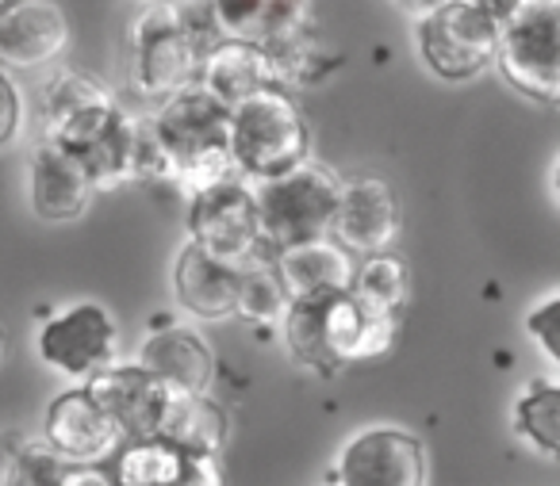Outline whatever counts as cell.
Masks as SVG:
<instances>
[{
	"label": "cell",
	"instance_id": "1",
	"mask_svg": "<svg viewBox=\"0 0 560 486\" xmlns=\"http://www.w3.org/2000/svg\"><path fill=\"white\" fill-rule=\"evenodd\" d=\"M226 116L231 108L196 81L162 96L158 108L142 119L139 180H154L192 195L215 180L238 177L226 154Z\"/></svg>",
	"mask_w": 560,
	"mask_h": 486
},
{
	"label": "cell",
	"instance_id": "2",
	"mask_svg": "<svg viewBox=\"0 0 560 486\" xmlns=\"http://www.w3.org/2000/svg\"><path fill=\"white\" fill-rule=\"evenodd\" d=\"M277 325L284 330L292 360L319 376H335L350 364H365L388 353L399 330V315L369 307L346 287V292L292 299Z\"/></svg>",
	"mask_w": 560,
	"mask_h": 486
},
{
	"label": "cell",
	"instance_id": "3",
	"mask_svg": "<svg viewBox=\"0 0 560 486\" xmlns=\"http://www.w3.org/2000/svg\"><path fill=\"white\" fill-rule=\"evenodd\" d=\"M226 154L242 180H261L312 157V127L296 96L284 85H269L246 96L226 116Z\"/></svg>",
	"mask_w": 560,
	"mask_h": 486
},
{
	"label": "cell",
	"instance_id": "4",
	"mask_svg": "<svg viewBox=\"0 0 560 486\" xmlns=\"http://www.w3.org/2000/svg\"><path fill=\"white\" fill-rule=\"evenodd\" d=\"M249 188H254L261 246L269 253H277V249L330 234L342 177L323 162H315V157H304V162L272 173V177L249 180Z\"/></svg>",
	"mask_w": 560,
	"mask_h": 486
},
{
	"label": "cell",
	"instance_id": "5",
	"mask_svg": "<svg viewBox=\"0 0 560 486\" xmlns=\"http://www.w3.org/2000/svg\"><path fill=\"white\" fill-rule=\"evenodd\" d=\"M514 93L557 108L560 104V0H526L518 12L499 20L495 58Z\"/></svg>",
	"mask_w": 560,
	"mask_h": 486
},
{
	"label": "cell",
	"instance_id": "6",
	"mask_svg": "<svg viewBox=\"0 0 560 486\" xmlns=\"http://www.w3.org/2000/svg\"><path fill=\"white\" fill-rule=\"evenodd\" d=\"M211 39H200L185 20V9H165V4H142V12L127 27V47H131V73L135 88L147 100L177 93L192 85L200 70V55Z\"/></svg>",
	"mask_w": 560,
	"mask_h": 486
},
{
	"label": "cell",
	"instance_id": "7",
	"mask_svg": "<svg viewBox=\"0 0 560 486\" xmlns=\"http://www.w3.org/2000/svg\"><path fill=\"white\" fill-rule=\"evenodd\" d=\"M499 20L476 0H445L419 16V55L442 81H472L495 58Z\"/></svg>",
	"mask_w": 560,
	"mask_h": 486
},
{
	"label": "cell",
	"instance_id": "8",
	"mask_svg": "<svg viewBox=\"0 0 560 486\" xmlns=\"http://www.w3.org/2000/svg\"><path fill=\"white\" fill-rule=\"evenodd\" d=\"M35 353L50 371L85 383L89 376L119 360V325L104 303H70L39 322Z\"/></svg>",
	"mask_w": 560,
	"mask_h": 486
},
{
	"label": "cell",
	"instance_id": "9",
	"mask_svg": "<svg viewBox=\"0 0 560 486\" xmlns=\"http://www.w3.org/2000/svg\"><path fill=\"white\" fill-rule=\"evenodd\" d=\"M430 478L427 444L399 425H365L330 463L327 483L338 486H422Z\"/></svg>",
	"mask_w": 560,
	"mask_h": 486
},
{
	"label": "cell",
	"instance_id": "10",
	"mask_svg": "<svg viewBox=\"0 0 560 486\" xmlns=\"http://www.w3.org/2000/svg\"><path fill=\"white\" fill-rule=\"evenodd\" d=\"M185 200H188L185 211L188 241H196L200 249H208V253L234 264H242L257 249H265L249 180L242 177L215 180V185L200 188V192L185 195Z\"/></svg>",
	"mask_w": 560,
	"mask_h": 486
},
{
	"label": "cell",
	"instance_id": "11",
	"mask_svg": "<svg viewBox=\"0 0 560 486\" xmlns=\"http://www.w3.org/2000/svg\"><path fill=\"white\" fill-rule=\"evenodd\" d=\"M119 104L124 100H119L101 78H93V73H85V70H73V66H62V70L47 81L43 100H39L43 139L70 150V154H78V150L116 116Z\"/></svg>",
	"mask_w": 560,
	"mask_h": 486
},
{
	"label": "cell",
	"instance_id": "12",
	"mask_svg": "<svg viewBox=\"0 0 560 486\" xmlns=\"http://www.w3.org/2000/svg\"><path fill=\"white\" fill-rule=\"evenodd\" d=\"M399 200L388 180L381 177H350L338 188L330 238L342 241L353 257L384 253L399 238Z\"/></svg>",
	"mask_w": 560,
	"mask_h": 486
},
{
	"label": "cell",
	"instance_id": "13",
	"mask_svg": "<svg viewBox=\"0 0 560 486\" xmlns=\"http://www.w3.org/2000/svg\"><path fill=\"white\" fill-rule=\"evenodd\" d=\"M70 50V16L55 0H9L0 9V70L24 73Z\"/></svg>",
	"mask_w": 560,
	"mask_h": 486
},
{
	"label": "cell",
	"instance_id": "14",
	"mask_svg": "<svg viewBox=\"0 0 560 486\" xmlns=\"http://www.w3.org/2000/svg\"><path fill=\"white\" fill-rule=\"evenodd\" d=\"M93 180L89 169L70 154L43 139L27 157V208L39 223H73L93 203Z\"/></svg>",
	"mask_w": 560,
	"mask_h": 486
},
{
	"label": "cell",
	"instance_id": "15",
	"mask_svg": "<svg viewBox=\"0 0 560 486\" xmlns=\"http://www.w3.org/2000/svg\"><path fill=\"white\" fill-rule=\"evenodd\" d=\"M89 394L104 406V414L116 422L119 437H154L158 422L165 410V391L139 360H112L108 368H101L96 376L85 379Z\"/></svg>",
	"mask_w": 560,
	"mask_h": 486
},
{
	"label": "cell",
	"instance_id": "16",
	"mask_svg": "<svg viewBox=\"0 0 560 486\" xmlns=\"http://www.w3.org/2000/svg\"><path fill=\"white\" fill-rule=\"evenodd\" d=\"M43 437L66 455V460H108L119 448V429L101 402L89 394L85 383L58 391L43 414Z\"/></svg>",
	"mask_w": 560,
	"mask_h": 486
},
{
	"label": "cell",
	"instance_id": "17",
	"mask_svg": "<svg viewBox=\"0 0 560 486\" xmlns=\"http://www.w3.org/2000/svg\"><path fill=\"white\" fill-rule=\"evenodd\" d=\"M196 85L208 88L219 104L234 108V104L246 100V96L277 85L269 47L249 43V39H234V35H215L200 55Z\"/></svg>",
	"mask_w": 560,
	"mask_h": 486
},
{
	"label": "cell",
	"instance_id": "18",
	"mask_svg": "<svg viewBox=\"0 0 560 486\" xmlns=\"http://www.w3.org/2000/svg\"><path fill=\"white\" fill-rule=\"evenodd\" d=\"M238 264L208 253L188 241L173 261V299L192 322H226L234 318Z\"/></svg>",
	"mask_w": 560,
	"mask_h": 486
},
{
	"label": "cell",
	"instance_id": "19",
	"mask_svg": "<svg viewBox=\"0 0 560 486\" xmlns=\"http://www.w3.org/2000/svg\"><path fill=\"white\" fill-rule=\"evenodd\" d=\"M135 360L170 394L208 391L211 379H215V356H211L208 341L192 325H180V322L150 330Z\"/></svg>",
	"mask_w": 560,
	"mask_h": 486
},
{
	"label": "cell",
	"instance_id": "20",
	"mask_svg": "<svg viewBox=\"0 0 560 486\" xmlns=\"http://www.w3.org/2000/svg\"><path fill=\"white\" fill-rule=\"evenodd\" d=\"M272 269H277L289 299H304V295L346 292L353 280V269H358V257H353L342 241L323 234V238L277 249V253H272Z\"/></svg>",
	"mask_w": 560,
	"mask_h": 486
},
{
	"label": "cell",
	"instance_id": "21",
	"mask_svg": "<svg viewBox=\"0 0 560 486\" xmlns=\"http://www.w3.org/2000/svg\"><path fill=\"white\" fill-rule=\"evenodd\" d=\"M139 142H142V119L131 116L127 104L78 150V162L89 169L96 192H116V188L139 180Z\"/></svg>",
	"mask_w": 560,
	"mask_h": 486
},
{
	"label": "cell",
	"instance_id": "22",
	"mask_svg": "<svg viewBox=\"0 0 560 486\" xmlns=\"http://www.w3.org/2000/svg\"><path fill=\"white\" fill-rule=\"evenodd\" d=\"M312 20V0H211V24L219 35L272 47Z\"/></svg>",
	"mask_w": 560,
	"mask_h": 486
},
{
	"label": "cell",
	"instance_id": "23",
	"mask_svg": "<svg viewBox=\"0 0 560 486\" xmlns=\"http://www.w3.org/2000/svg\"><path fill=\"white\" fill-rule=\"evenodd\" d=\"M158 437L173 440L180 452L192 455H219L231 437V417L211 399L208 391L170 394L158 422Z\"/></svg>",
	"mask_w": 560,
	"mask_h": 486
},
{
	"label": "cell",
	"instance_id": "24",
	"mask_svg": "<svg viewBox=\"0 0 560 486\" xmlns=\"http://www.w3.org/2000/svg\"><path fill=\"white\" fill-rule=\"evenodd\" d=\"M511 429L529 452H537L545 463L560 460V387L557 379L537 376L514 394Z\"/></svg>",
	"mask_w": 560,
	"mask_h": 486
},
{
	"label": "cell",
	"instance_id": "25",
	"mask_svg": "<svg viewBox=\"0 0 560 486\" xmlns=\"http://www.w3.org/2000/svg\"><path fill=\"white\" fill-rule=\"evenodd\" d=\"M192 452H180L165 437H131L116 455V486H188Z\"/></svg>",
	"mask_w": 560,
	"mask_h": 486
},
{
	"label": "cell",
	"instance_id": "26",
	"mask_svg": "<svg viewBox=\"0 0 560 486\" xmlns=\"http://www.w3.org/2000/svg\"><path fill=\"white\" fill-rule=\"evenodd\" d=\"M289 292L272 269L269 249H257L254 257L238 264V287H234V318L249 325H277L289 310Z\"/></svg>",
	"mask_w": 560,
	"mask_h": 486
},
{
	"label": "cell",
	"instance_id": "27",
	"mask_svg": "<svg viewBox=\"0 0 560 486\" xmlns=\"http://www.w3.org/2000/svg\"><path fill=\"white\" fill-rule=\"evenodd\" d=\"M269 58L277 70V85H319L330 70H338V55L312 32V24L272 43Z\"/></svg>",
	"mask_w": 560,
	"mask_h": 486
},
{
	"label": "cell",
	"instance_id": "28",
	"mask_svg": "<svg viewBox=\"0 0 560 486\" xmlns=\"http://www.w3.org/2000/svg\"><path fill=\"white\" fill-rule=\"evenodd\" d=\"M350 292L361 303H369V307L399 315L407 307V264L396 253H388V249L361 257L358 269H353Z\"/></svg>",
	"mask_w": 560,
	"mask_h": 486
},
{
	"label": "cell",
	"instance_id": "29",
	"mask_svg": "<svg viewBox=\"0 0 560 486\" xmlns=\"http://www.w3.org/2000/svg\"><path fill=\"white\" fill-rule=\"evenodd\" d=\"M70 467L62 452L47 437H16L4 444V483L16 486H62V475Z\"/></svg>",
	"mask_w": 560,
	"mask_h": 486
},
{
	"label": "cell",
	"instance_id": "30",
	"mask_svg": "<svg viewBox=\"0 0 560 486\" xmlns=\"http://www.w3.org/2000/svg\"><path fill=\"white\" fill-rule=\"evenodd\" d=\"M526 333L537 345V353L545 356L549 368L560 364V295L549 292L541 303H534L526 315Z\"/></svg>",
	"mask_w": 560,
	"mask_h": 486
},
{
	"label": "cell",
	"instance_id": "31",
	"mask_svg": "<svg viewBox=\"0 0 560 486\" xmlns=\"http://www.w3.org/2000/svg\"><path fill=\"white\" fill-rule=\"evenodd\" d=\"M24 123V100L9 70H0V146H9Z\"/></svg>",
	"mask_w": 560,
	"mask_h": 486
},
{
	"label": "cell",
	"instance_id": "32",
	"mask_svg": "<svg viewBox=\"0 0 560 486\" xmlns=\"http://www.w3.org/2000/svg\"><path fill=\"white\" fill-rule=\"evenodd\" d=\"M404 16H411V20H419V16H427L430 9H438V4H445V0H392Z\"/></svg>",
	"mask_w": 560,
	"mask_h": 486
},
{
	"label": "cell",
	"instance_id": "33",
	"mask_svg": "<svg viewBox=\"0 0 560 486\" xmlns=\"http://www.w3.org/2000/svg\"><path fill=\"white\" fill-rule=\"evenodd\" d=\"M476 4H480L483 12H491L495 20H506L511 12H518L526 0H476Z\"/></svg>",
	"mask_w": 560,
	"mask_h": 486
},
{
	"label": "cell",
	"instance_id": "34",
	"mask_svg": "<svg viewBox=\"0 0 560 486\" xmlns=\"http://www.w3.org/2000/svg\"><path fill=\"white\" fill-rule=\"evenodd\" d=\"M142 4H165V9H188L192 0H142Z\"/></svg>",
	"mask_w": 560,
	"mask_h": 486
},
{
	"label": "cell",
	"instance_id": "35",
	"mask_svg": "<svg viewBox=\"0 0 560 486\" xmlns=\"http://www.w3.org/2000/svg\"><path fill=\"white\" fill-rule=\"evenodd\" d=\"M0 356H4V341H0Z\"/></svg>",
	"mask_w": 560,
	"mask_h": 486
},
{
	"label": "cell",
	"instance_id": "36",
	"mask_svg": "<svg viewBox=\"0 0 560 486\" xmlns=\"http://www.w3.org/2000/svg\"><path fill=\"white\" fill-rule=\"evenodd\" d=\"M4 4H9V0H0V9H4Z\"/></svg>",
	"mask_w": 560,
	"mask_h": 486
}]
</instances>
